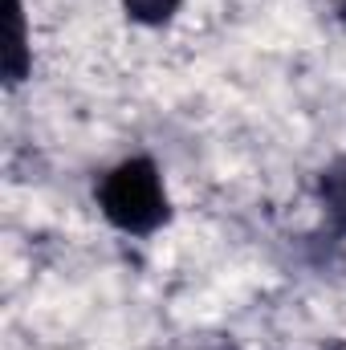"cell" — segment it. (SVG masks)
I'll use <instances>...</instances> for the list:
<instances>
[{
  "mask_svg": "<svg viewBox=\"0 0 346 350\" xmlns=\"http://www.w3.org/2000/svg\"><path fill=\"white\" fill-rule=\"evenodd\" d=\"M106 212L127 224V228H147L159 220L163 212V196H159V183H155V172L147 163H131L106 183Z\"/></svg>",
  "mask_w": 346,
  "mask_h": 350,
  "instance_id": "1",
  "label": "cell"
},
{
  "mask_svg": "<svg viewBox=\"0 0 346 350\" xmlns=\"http://www.w3.org/2000/svg\"><path fill=\"white\" fill-rule=\"evenodd\" d=\"M131 4H135L143 16H159V12H168V8H172L175 0H131Z\"/></svg>",
  "mask_w": 346,
  "mask_h": 350,
  "instance_id": "2",
  "label": "cell"
},
{
  "mask_svg": "<svg viewBox=\"0 0 346 350\" xmlns=\"http://www.w3.org/2000/svg\"><path fill=\"white\" fill-rule=\"evenodd\" d=\"M334 204L346 212V175H334Z\"/></svg>",
  "mask_w": 346,
  "mask_h": 350,
  "instance_id": "3",
  "label": "cell"
}]
</instances>
